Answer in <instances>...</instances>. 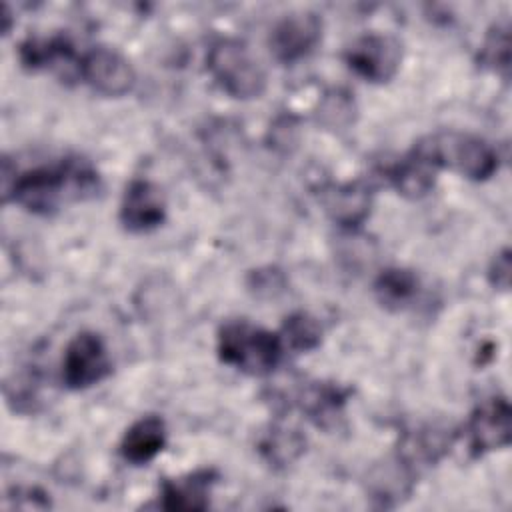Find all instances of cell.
<instances>
[{"label":"cell","instance_id":"obj_20","mask_svg":"<svg viewBox=\"0 0 512 512\" xmlns=\"http://www.w3.org/2000/svg\"><path fill=\"white\" fill-rule=\"evenodd\" d=\"M356 104L344 90L326 92L316 108V120L332 130H344L354 122Z\"/></svg>","mask_w":512,"mask_h":512},{"label":"cell","instance_id":"obj_12","mask_svg":"<svg viewBox=\"0 0 512 512\" xmlns=\"http://www.w3.org/2000/svg\"><path fill=\"white\" fill-rule=\"evenodd\" d=\"M438 170L440 168L434 164V160L428 156V152L418 142H414L410 152L404 154L390 168L388 178H390L392 186L398 190V194H402L404 198H410V200H418L434 188Z\"/></svg>","mask_w":512,"mask_h":512},{"label":"cell","instance_id":"obj_1","mask_svg":"<svg viewBox=\"0 0 512 512\" xmlns=\"http://www.w3.org/2000/svg\"><path fill=\"white\" fill-rule=\"evenodd\" d=\"M100 190V176L80 156H66L58 162L36 166L16 174L2 162V198L16 202L34 214H52L64 202L86 200Z\"/></svg>","mask_w":512,"mask_h":512},{"label":"cell","instance_id":"obj_10","mask_svg":"<svg viewBox=\"0 0 512 512\" xmlns=\"http://www.w3.org/2000/svg\"><path fill=\"white\" fill-rule=\"evenodd\" d=\"M166 218V196L150 180H132L120 202V222L130 232H148L158 228Z\"/></svg>","mask_w":512,"mask_h":512},{"label":"cell","instance_id":"obj_17","mask_svg":"<svg viewBox=\"0 0 512 512\" xmlns=\"http://www.w3.org/2000/svg\"><path fill=\"white\" fill-rule=\"evenodd\" d=\"M18 56L26 68L40 70L54 66L56 62H72L74 46L62 34L50 38H28L20 44Z\"/></svg>","mask_w":512,"mask_h":512},{"label":"cell","instance_id":"obj_6","mask_svg":"<svg viewBox=\"0 0 512 512\" xmlns=\"http://www.w3.org/2000/svg\"><path fill=\"white\" fill-rule=\"evenodd\" d=\"M348 68L366 82H388L400 68L402 44L398 38L382 32L358 36L344 52Z\"/></svg>","mask_w":512,"mask_h":512},{"label":"cell","instance_id":"obj_13","mask_svg":"<svg viewBox=\"0 0 512 512\" xmlns=\"http://www.w3.org/2000/svg\"><path fill=\"white\" fill-rule=\"evenodd\" d=\"M216 482L212 470H196L180 478L164 480L160 488V508L198 512L210 504V490Z\"/></svg>","mask_w":512,"mask_h":512},{"label":"cell","instance_id":"obj_14","mask_svg":"<svg viewBox=\"0 0 512 512\" xmlns=\"http://www.w3.org/2000/svg\"><path fill=\"white\" fill-rule=\"evenodd\" d=\"M166 444V424L160 416H142L122 436L118 452L130 464H146L162 452Z\"/></svg>","mask_w":512,"mask_h":512},{"label":"cell","instance_id":"obj_4","mask_svg":"<svg viewBox=\"0 0 512 512\" xmlns=\"http://www.w3.org/2000/svg\"><path fill=\"white\" fill-rule=\"evenodd\" d=\"M438 168H452L470 180H486L498 170L496 150L480 136L442 130L418 140Z\"/></svg>","mask_w":512,"mask_h":512},{"label":"cell","instance_id":"obj_23","mask_svg":"<svg viewBox=\"0 0 512 512\" xmlns=\"http://www.w3.org/2000/svg\"><path fill=\"white\" fill-rule=\"evenodd\" d=\"M510 272H512V264H510V250L504 248L498 254H494L492 264L488 268V278L492 282L494 288L500 290H508L510 286Z\"/></svg>","mask_w":512,"mask_h":512},{"label":"cell","instance_id":"obj_19","mask_svg":"<svg viewBox=\"0 0 512 512\" xmlns=\"http://www.w3.org/2000/svg\"><path fill=\"white\" fill-rule=\"evenodd\" d=\"M280 338L284 346H290L296 352H308L320 344L322 326L314 316L306 312H294L284 320Z\"/></svg>","mask_w":512,"mask_h":512},{"label":"cell","instance_id":"obj_22","mask_svg":"<svg viewBox=\"0 0 512 512\" xmlns=\"http://www.w3.org/2000/svg\"><path fill=\"white\" fill-rule=\"evenodd\" d=\"M298 140V122L292 116H280L270 126V142L276 150H288L296 146Z\"/></svg>","mask_w":512,"mask_h":512},{"label":"cell","instance_id":"obj_21","mask_svg":"<svg viewBox=\"0 0 512 512\" xmlns=\"http://www.w3.org/2000/svg\"><path fill=\"white\" fill-rule=\"evenodd\" d=\"M480 60L484 62V66L502 74V78H508V70H510V28H508L506 22L494 24L492 30L486 34V40H484L482 52H480Z\"/></svg>","mask_w":512,"mask_h":512},{"label":"cell","instance_id":"obj_9","mask_svg":"<svg viewBox=\"0 0 512 512\" xmlns=\"http://www.w3.org/2000/svg\"><path fill=\"white\" fill-rule=\"evenodd\" d=\"M464 432L474 456L508 446L512 438L508 400L504 396H490L482 400L472 410Z\"/></svg>","mask_w":512,"mask_h":512},{"label":"cell","instance_id":"obj_7","mask_svg":"<svg viewBox=\"0 0 512 512\" xmlns=\"http://www.w3.org/2000/svg\"><path fill=\"white\" fill-rule=\"evenodd\" d=\"M80 78L104 96H124L134 88L136 74L130 60L110 46H94L78 60Z\"/></svg>","mask_w":512,"mask_h":512},{"label":"cell","instance_id":"obj_16","mask_svg":"<svg viewBox=\"0 0 512 512\" xmlns=\"http://www.w3.org/2000/svg\"><path fill=\"white\" fill-rule=\"evenodd\" d=\"M420 288V280L412 270L386 268L374 280V294L384 308L400 310L408 306Z\"/></svg>","mask_w":512,"mask_h":512},{"label":"cell","instance_id":"obj_2","mask_svg":"<svg viewBox=\"0 0 512 512\" xmlns=\"http://www.w3.org/2000/svg\"><path fill=\"white\" fill-rule=\"evenodd\" d=\"M216 348L224 364L250 376H266L278 366L284 342L280 334L248 320H230L220 326Z\"/></svg>","mask_w":512,"mask_h":512},{"label":"cell","instance_id":"obj_11","mask_svg":"<svg viewBox=\"0 0 512 512\" xmlns=\"http://www.w3.org/2000/svg\"><path fill=\"white\" fill-rule=\"evenodd\" d=\"M322 206L338 226L356 228L370 214L372 190L362 180L332 184L322 192Z\"/></svg>","mask_w":512,"mask_h":512},{"label":"cell","instance_id":"obj_18","mask_svg":"<svg viewBox=\"0 0 512 512\" xmlns=\"http://www.w3.org/2000/svg\"><path fill=\"white\" fill-rule=\"evenodd\" d=\"M260 454L270 462L272 466L284 468L292 464L302 452H304V438L298 430H286L272 426L258 444Z\"/></svg>","mask_w":512,"mask_h":512},{"label":"cell","instance_id":"obj_15","mask_svg":"<svg viewBox=\"0 0 512 512\" xmlns=\"http://www.w3.org/2000/svg\"><path fill=\"white\" fill-rule=\"evenodd\" d=\"M298 404L316 426L330 428L342 414V408L346 404V392L334 384L316 382L300 392Z\"/></svg>","mask_w":512,"mask_h":512},{"label":"cell","instance_id":"obj_5","mask_svg":"<svg viewBox=\"0 0 512 512\" xmlns=\"http://www.w3.org/2000/svg\"><path fill=\"white\" fill-rule=\"evenodd\" d=\"M112 370L108 348L100 334L92 330L78 332L62 356V382L70 390H84L102 382Z\"/></svg>","mask_w":512,"mask_h":512},{"label":"cell","instance_id":"obj_3","mask_svg":"<svg viewBox=\"0 0 512 512\" xmlns=\"http://www.w3.org/2000/svg\"><path fill=\"white\" fill-rule=\"evenodd\" d=\"M206 66L216 84L232 98L252 100L266 92L268 76L264 68L236 38L216 40L206 54Z\"/></svg>","mask_w":512,"mask_h":512},{"label":"cell","instance_id":"obj_8","mask_svg":"<svg viewBox=\"0 0 512 512\" xmlns=\"http://www.w3.org/2000/svg\"><path fill=\"white\" fill-rule=\"evenodd\" d=\"M322 38V20L316 12H292L280 18L268 36L270 54L280 64H292L308 56Z\"/></svg>","mask_w":512,"mask_h":512}]
</instances>
